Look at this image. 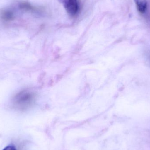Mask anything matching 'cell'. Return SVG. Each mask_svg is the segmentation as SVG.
I'll use <instances>...</instances> for the list:
<instances>
[{
  "label": "cell",
  "mask_w": 150,
  "mask_h": 150,
  "mask_svg": "<svg viewBox=\"0 0 150 150\" xmlns=\"http://www.w3.org/2000/svg\"><path fill=\"white\" fill-rule=\"evenodd\" d=\"M2 150H17L16 147L13 145H9L7 146Z\"/></svg>",
  "instance_id": "obj_6"
},
{
  "label": "cell",
  "mask_w": 150,
  "mask_h": 150,
  "mask_svg": "<svg viewBox=\"0 0 150 150\" xmlns=\"http://www.w3.org/2000/svg\"><path fill=\"white\" fill-rule=\"evenodd\" d=\"M1 18L5 22H10L14 19V14L12 11L5 10L1 12L0 15Z\"/></svg>",
  "instance_id": "obj_4"
},
{
  "label": "cell",
  "mask_w": 150,
  "mask_h": 150,
  "mask_svg": "<svg viewBox=\"0 0 150 150\" xmlns=\"http://www.w3.org/2000/svg\"><path fill=\"white\" fill-rule=\"evenodd\" d=\"M34 95L30 91L25 90L18 93L13 98V106L18 110H24L30 107L34 102Z\"/></svg>",
  "instance_id": "obj_1"
},
{
  "label": "cell",
  "mask_w": 150,
  "mask_h": 150,
  "mask_svg": "<svg viewBox=\"0 0 150 150\" xmlns=\"http://www.w3.org/2000/svg\"><path fill=\"white\" fill-rule=\"evenodd\" d=\"M64 4L66 11L70 16L75 18L78 16L81 9L79 0H64Z\"/></svg>",
  "instance_id": "obj_2"
},
{
  "label": "cell",
  "mask_w": 150,
  "mask_h": 150,
  "mask_svg": "<svg viewBox=\"0 0 150 150\" xmlns=\"http://www.w3.org/2000/svg\"><path fill=\"white\" fill-rule=\"evenodd\" d=\"M137 9L140 13H144L147 8V0H134Z\"/></svg>",
  "instance_id": "obj_5"
},
{
  "label": "cell",
  "mask_w": 150,
  "mask_h": 150,
  "mask_svg": "<svg viewBox=\"0 0 150 150\" xmlns=\"http://www.w3.org/2000/svg\"><path fill=\"white\" fill-rule=\"evenodd\" d=\"M20 9L25 11H32V12H38L40 11L39 8L32 6L30 4L27 2H22L19 4Z\"/></svg>",
  "instance_id": "obj_3"
}]
</instances>
